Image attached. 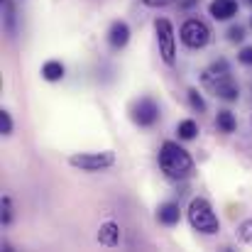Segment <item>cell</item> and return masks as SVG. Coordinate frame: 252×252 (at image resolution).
Listing matches in <instances>:
<instances>
[{"mask_svg": "<svg viewBox=\"0 0 252 252\" xmlns=\"http://www.w3.org/2000/svg\"><path fill=\"white\" fill-rule=\"evenodd\" d=\"M159 167L167 174L169 179H176V181H184L189 176H193V159L191 155L179 147L176 142H164L162 150H159Z\"/></svg>", "mask_w": 252, "mask_h": 252, "instance_id": "1", "label": "cell"}, {"mask_svg": "<svg viewBox=\"0 0 252 252\" xmlns=\"http://www.w3.org/2000/svg\"><path fill=\"white\" fill-rule=\"evenodd\" d=\"M189 223H191L193 230H198L203 235H213V233L220 230V220H218V216L213 213V208L206 198H193L189 203Z\"/></svg>", "mask_w": 252, "mask_h": 252, "instance_id": "2", "label": "cell"}, {"mask_svg": "<svg viewBox=\"0 0 252 252\" xmlns=\"http://www.w3.org/2000/svg\"><path fill=\"white\" fill-rule=\"evenodd\" d=\"M69 164L81 171H103L115 164V155L113 152H81V155H71Z\"/></svg>", "mask_w": 252, "mask_h": 252, "instance_id": "3", "label": "cell"}, {"mask_svg": "<svg viewBox=\"0 0 252 252\" xmlns=\"http://www.w3.org/2000/svg\"><path fill=\"white\" fill-rule=\"evenodd\" d=\"M181 42H184L186 47H191V49L206 47V44L211 42V30H208V25L201 22V20H196V17L186 20V22L181 25Z\"/></svg>", "mask_w": 252, "mask_h": 252, "instance_id": "4", "label": "cell"}, {"mask_svg": "<svg viewBox=\"0 0 252 252\" xmlns=\"http://www.w3.org/2000/svg\"><path fill=\"white\" fill-rule=\"evenodd\" d=\"M155 30H157V42H159V54L167 64H174L176 59V44H174V27L169 20H157L155 22Z\"/></svg>", "mask_w": 252, "mask_h": 252, "instance_id": "5", "label": "cell"}, {"mask_svg": "<svg viewBox=\"0 0 252 252\" xmlns=\"http://www.w3.org/2000/svg\"><path fill=\"white\" fill-rule=\"evenodd\" d=\"M132 120L140 125V127H150L159 120V105L152 100V98H140L135 105H132Z\"/></svg>", "mask_w": 252, "mask_h": 252, "instance_id": "6", "label": "cell"}, {"mask_svg": "<svg viewBox=\"0 0 252 252\" xmlns=\"http://www.w3.org/2000/svg\"><path fill=\"white\" fill-rule=\"evenodd\" d=\"M108 42H110V47L123 49L130 42V27H127V22H123V20L113 22L110 30H108Z\"/></svg>", "mask_w": 252, "mask_h": 252, "instance_id": "7", "label": "cell"}, {"mask_svg": "<svg viewBox=\"0 0 252 252\" xmlns=\"http://www.w3.org/2000/svg\"><path fill=\"white\" fill-rule=\"evenodd\" d=\"M98 240H100L103 248H118V243H120V225L113 223V220L103 223L100 230H98Z\"/></svg>", "mask_w": 252, "mask_h": 252, "instance_id": "8", "label": "cell"}, {"mask_svg": "<svg viewBox=\"0 0 252 252\" xmlns=\"http://www.w3.org/2000/svg\"><path fill=\"white\" fill-rule=\"evenodd\" d=\"M208 10L216 20H230L238 15V2L235 0H213Z\"/></svg>", "mask_w": 252, "mask_h": 252, "instance_id": "9", "label": "cell"}, {"mask_svg": "<svg viewBox=\"0 0 252 252\" xmlns=\"http://www.w3.org/2000/svg\"><path fill=\"white\" fill-rule=\"evenodd\" d=\"M213 91H216V95L223 98V100H238V95H240V88H238V84L233 81V76L220 79L218 84L213 86Z\"/></svg>", "mask_w": 252, "mask_h": 252, "instance_id": "10", "label": "cell"}, {"mask_svg": "<svg viewBox=\"0 0 252 252\" xmlns=\"http://www.w3.org/2000/svg\"><path fill=\"white\" fill-rule=\"evenodd\" d=\"M225 76H230V69H228L225 62H218V64H213V66H208V69L203 71V84L213 88V86L218 84L220 79H225Z\"/></svg>", "mask_w": 252, "mask_h": 252, "instance_id": "11", "label": "cell"}, {"mask_svg": "<svg viewBox=\"0 0 252 252\" xmlns=\"http://www.w3.org/2000/svg\"><path fill=\"white\" fill-rule=\"evenodd\" d=\"M179 216H181V211H179L176 203H164V206H159V211H157V218H159V223H164V225H176V223H179Z\"/></svg>", "mask_w": 252, "mask_h": 252, "instance_id": "12", "label": "cell"}, {"mask_svg": "<svg viewBox=\"0 0 252 252\" xmlns=\"http://www.w3.org/2000/svg\"><path fill=\"white\" fill-rule=\"evenodd\" d=\"M216 125H218V130H220V132H235V127H238L235 115H233L230 110H220V113H218V118H216Z\"/></svg>", "mask_w": 252, "mask_h": 252, "instance_id": "13", "label": "cell"}, {"mask_svg": "<svg viewBox=\"0 0 252 252\" xmlns=\"http://www.w3.org/2000/svg\"><path fill=\"white\" fill-rule=\"evenodd\" d=\"M42 76H44L47 81H59V79L64 76V64H62V62H47V64L42 66Z\"/></svg>", "mask_w": 252, "mask_h": 252, "instance_id": "14", "label": "cell"}, {"mask_svg": "<svg viewBox=\"0 0 252 252\" xmlns=\"http://www.w3.org/2000/svg\"><path fill=\"white\" fill-rule=\"evenodd\" d=\"M176 132H179V137H181V140H193V137H196V132H198V125H196L193 120H181Z\"/></svg>", "mask_w": 252, "mask_h": 252, "instance_id": "15", "label": "cell"}, {"mask_svg": "<svg viewBox=\"0 0 252 252\" xmlns=\"http://www.w3.org/2000/svg\"><path fill=\"white\" fill-rule=\"evenodd\" d=\"M238 238H240L243 243H250L252 245V218L250 220H245V223L238 228Z\"/></svg>", "mask_w": 252, "mask_h": 252, "instance_id": "16", "label": "cell"}, {"mask_svg": "<svg viewBox=\"0 0 252 252\" xmlns=\"http://www.w3.org/2000/svg\"><path fill=\"white\" fill-rule=\"evenodd\" d=\"M189 100H191V105H193L196 110H206V100L201 98V93H198L196 88H191V91H189Z\"/></svg>", "mask_w": 252, "mask_h": 252, "instance_id": "17", "label": "cell"}, {"mask_svg": "<svg viewBox=\"0 0 252 252\" xmlns=\"http://www.w3.org/2000/svg\"><path fill=\"white\" fill-rule=\"evenodd\" d=\"M0 132L2 135H10L12 132V120H10V113L7 110H0Z\"/></svg>", "mask_w": 252, "mask_h": 252, "instance_id": "18", "label": "cell"}, {"mask_svg": "<svg viewBox=\"0 0 252 252\" xmlns=\"http://www.w3.org/2000/svg\"><path fill=\"white\" fill-rule=\"evenodd\" d=\"M12 220V203L10 198H2V223H10Z\"/></svg>", "mask_w": 252, "mask_h": 252, "instance_id": "19", "label": "cell"}, {"mask_svg": "<svg viewBox=\"0 0 252 252\" xmlns=\"http://www.w3.org/2000/svg\"><path fill=\"white\" fill-rule=\"evenodd\" d=\"M228 37H230V42H240V39L245 37V32H243V27H230Z\"/></svg>", "mask_w": 252, "mask_h": 252, "instance_id": "20", "label": "cell"}, {"mask_svg": "<svg viewBox=\"0 0 252 252\" xmlns=\"http://www.w3.org/2000/svg\"><path fill=\"white\" fill-rule=\"evenodd\" d=\"M240 62L248 64V66H252V47H245V49L240 52Z\"/></svg>", "mask_w": 252, "mask_h": 252, "instance_id": "21", "label": "cell"}, {"mask_svg": "<svg viewBox=\"0 0 252 252\" xmlns=\"http://www.w3.org/2000/svg\"><path fill=\"white\" fill-rule=\"evenodd\" d=\"M147 7H164V5H171L174 0H142Z\"/></svg>", "mask_w": 252, "mask_h": 252, "instance_id": "22", "label": "cell"}, {"mask_svg": "<svg viewBox=\"0 0 252 252\" xmlns=\"http://www.w3.org/2000/svg\"><path fill=\"white\" fill-rule=\"evenodd\" d=\"M250 2H252V0H250Z\"/></svg>", "mask_w": 252, "mask_h": 252, "instance_id": "23", "label": "cell"}]
</instances>
